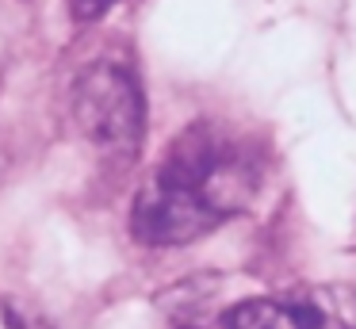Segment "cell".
<instances>
[{
  "instance_id": "3",
  "label": "cell",
  "mask_w": 356,
  "mask_h": 329,
  "mask_svg": "<svg viewBox=\"0 0 356 329\" xmlns=\"http://www.w3.org/2000/svg\"><path fill=\"white\" fill-rule=\"evenodd\" d=\"M222 329H356V287L314 283L238 303Z\"/></svg>"
},
{
  "instance_id": "1",
  "label": "cell",
  "mask_w": 356,
  "mask_h": 329,
  "mask_svg": "<svg viewBox=\"0 0 356 329\" xmlns=\"http://www.w3.org/2000/svg\"><path fill=\"white\" fill-rule=\"evenodd\" d=\"M261 184V165L215 122H192L142 180L131 230L146 245H188L245 211Z\"/></svg>"
},
{
  "instance_id": "2",
  "label": "cell",
  "mask_w": 356,
  "mask_h": 329,
  "mask_svg": "<svg viewBox=\"0 0 356 329\" xmlns=\"http://www.w3.org/2000/svg\"><path fill=\"white\" fill-rule=\"evenodd\" d=\"M73 115L88 145L111 168L131 165L146 138V96L134 69L119 58H100L81 69L73 84Z\"/></svg>"
},
{
  "instance_id": "4",
  "label": "cell",
  "mask_w": 356,
  "mask_h": 329,
  "mask_svg": "<svg viewBox=\"0 0 356 329\" xmlns=\"http://www.w3.org/2000/svg\"><path fill=\"white\" fill-rule=\"evenodd\" d=\"M0 329H54V326L35 306H27L24 298L0 295Z\"/></svg>"
},
{
  "instance_id": "5",
  "label": "cell",
  "mask_w": 356,
  "mask_h": 329,
  "mask_svg": "<svg viewBox=\"0 0 356 329\" xmlns=\"http://www.w3.org/2000/svg\"><path fill=\"white\" fill-rule=\"evenodd\" d=\"M108 4L111 0H73V12H77V19H92V15H100Z\"/></svg>"
}]
</instances>
